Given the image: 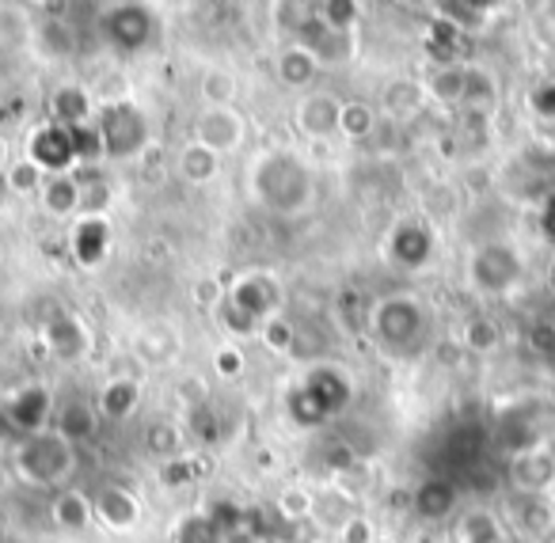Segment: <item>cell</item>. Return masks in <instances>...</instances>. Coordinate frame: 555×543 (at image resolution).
Segmentation results:
<instances>
[{
    "instance_id": "cell-1",
    "label": "cell",
    "mask_w": 555,
    "mask_h": 543,
    "mask_svg": "<svg viewBox=\"0 0 555 543\" xmlns=\"http://www.w3.org/2000/svg\"><path fill=\"white\" fill-rule=\"evenodd\" d=\"M255 194L267 209L278 214H301L312 202V176L301 160L286 153H274L267 160H259L255 168Z\"/></svg>"
},
{
    "instance_id": "cell-2",
    "label": "cell",
    "mask_w": 555,
    "mask_h": 543,
    "mask_svg": "<svg viewBox=\"0 0 555 543\" xmlns=\"http://www.w3.org/2000/svg\"><path fill=\"white\" fill-rule=\"evenodd\" d=\"M100 138H103V148L107 156L115 160H126V156H138L149 141V122L138 107L130 103H115V107L103 111L100 118Z\"/></svg>"
},
{
    "instance_id": "cell-3",
    "label": "cell",
    "mask_w": 555,
    "mask_h": 543,
    "mask_svg": "<svg viewBox=\"0 0 555 543\" xmlns=\"http://www.w3.org/2000/svg\"><path fill=\"white\" fill-rule=\"evenodd\" d=\"M69 467H73V444H65L62 437H31L27 444H20V471L31 482H39V487L69 475Z\"/></svg>"
},
{
    "instance_id": "cell-4",
    "label": "cell",
    "mask_w": 555,
    "mask_h": 543,
    "mask_svg": "<svg viewBox=\"0 0 555 543\" xmlns=\"http://www.w3.org/2000/svg\"><path fill=\"white\" fill-rule=\"evenodd\" d=\"M244 141V118L236 115L232 107H209L198 115L194 122V145L209 148L214 156H224L232 148H240Z\"/></svg>"
},
{
    "instance_id": "cell-5",
    "label": "cell",
    "mask_w": 555,
    "mask_h": 543,
    "mask_svg": "<svg viewBox=\"0 0 555 543\" xmlns=\"http://www.w3.org/2000/svg\"><path fill=\"white\" fill-rule=\"evenodd\" d=\"M153 31H156L153 12L141 9V4H118V9L107 12V39L115 42L118 50H126V54L145 50Z\"/></svg>"
},
{
    "instance_id": "cell-6",
    "label": "cell",
    "mask_w": 555,
    "mask_h": 543,
    "mask_svg": "<svg viewBox=\"0 0 555 543\" xmlns=\"http://www.w3.org/2000/svg\"><path fill=\"white\" fill-rule=\"evenodd\" d=\"M373 323H377V335L392 350H411L418 342V335H423V312L411 300H388V305H380Z\"/></svg>"
},
{
    "instance_id": "cell-7",
    "label": "cell",
    "mask_w": 555,
    "mask_h": 543,
    "mask_svg": "<svg viewBox=\"0 0 555 543\" xmlns=\"http://www.w3.org/2000/svg\"><path fill=\"white\" fill-rule=\"evenodd\" d=\"M297 122H301V133H309L312 141H327L339 133V122H343V103L335 95H309L297 111Z\"/></svg>"
},
{
    "instance_id": "cell-8",
    "label": "cell",
    "mask_w": 555,
    "mask_h": 543,
    "mask_svg": "<svg viewBox=\"0 0 555 543\" xmlns=\"http://www.w3.org/2000/svg\"><path fill=\"white\" fill-rule=\"evenodd\" d=\"M517 274H521V267H517V259L506 251V247H487V251H479L476 282L483 285V289H491V293L509 289Z\"/></svg>"
},
{
    "instance_id": "cell-9",
    "label": "cell",
    "mask_w": 555,
    "mask_h": 543,
    "mask_svg": "<svg viewBox=\"0 0 555 543\" xmlns=\"http://www.w3.org/2000/svg\"><path fill=\"white\" fill-rule=\"evenodd\" d=\"M31 42L47 62H62V57L73 54V31L65 20H35Z\"/></svg>"
},
{
    "instance_id": "cell-10",
    "label": "cell",
    "mask_w": 555,
    "mask_h": 543,
    "mask_svg": "<svg viewBox=\"0 0 555 543\" xmlns=\"http://www.w3.org/2000/svg\"><path fill=\"white\" fill-rule=\"evenodd\" d=\"M415 509H418V517H426V520L449 517V513L456 509V487L446 479H426L415 494Z\"/></svg>"
},
{
    "instance_id": "cell-11",
    "label": "cell",
    "mask_w": 555,
    "mask_h": 543,
    "mask_svg": "<svg viewBox=\"0 0 555 543\" xmlns=\"http://www.w3.org/2000/svg\"><path fill=\"white\" fill-rule=\"evenodd\" d=\"M274 73H278V80H282V85L301 88V85H309V80L317 77V57H312L305 47H289V50H282V54H278Z\"/></svg>"
},
{
    "instance_id": "cell-12",
    "label": "cell",
    "mask_w": 555,
    "mask_h": 543,
    "mask_svg": "<svg viewBox=\"0 0 555 543\" xmlns=\"http://www.w3.org/2000/svg\"><path fill=\"white\" fill-rule=\"evenodd\" d=\"M217 171H221V156H214L209 148L194 145V141L179 153V176H183L186 183H209Z\"/></svg>"
},
{
    "instance_id": "cell-13",
    "label": "cell",
    "mask_w": 555,
    "mask_h": 543,
    "mask_svg": "<svg viewBox=\"0 0 555 543\" xmlns=\"http://www.w3.org/2000/svg\"><path fill=\"white\" fill-rule=\"evenodd\" d=\"M468 69H461V65H441L438 73H434V80L426 85V92L434 95L438 103H461L464 92H468Z\"/></svg>"
},
{
    "instance_id": "cell-14",
    "label": "cell",
    "mask_w": 555,
    "mask_h": 543,
    "mask_svg": "<svg viewBox=\"0 0 555 543\" xmlns=\"http://www.w3.org/2000/svg\"><path fill=\"white\" fill-rule=\"evenodd\" d=\"M42 202H47V209L54 217H69L73 209L80 206V186H77V179L54 176L47 186H42Z\"/></svg>"
},
{
    "instance_id": "cell-15",
    "label": "cell",
    "mask_w": 555,
    "mask_h": 543,
    "mask_svg": "<svg viewBox=\"0 0 555 543\" xmlns=\"http://www.w3.org/2000/svg\"><path fill=\"white\" fill-rule=\"evenodd\" d=\"M92 426H95V414L88 411L85 403H65L62 411H57V429H62L65 444L85 441V437L92 434Z\"/></svg>"
},
{
    "instance_id": "cell-16",
    "label": "cell",
    "mask_w": 555,
    "mask_h": 543,
    "mask_svg": "<svg viewBox=\"0 0 555 543\" xmlns=\"http://www.w3.org/2000/svg\"><path fill=\"white\" fill-rule=\"evenodd\" d=\"M54 111H57V118H65L69 126L85 122V118L92 115V95L77 85H65V88H57V95H54Z\"/></svg>"
},
{
    "instance_id": "cell-17",
    "label": "cell",
    "mask_w": 555,
    "mask_h": 543,
    "mask_svg": "<svg viewBox=\"0 0 555 543\" xmlns=\"http://www.w3.org/2000/svg\"><path fill=\"white\" fill-rule=\"evenodd\" d=\"M456 535H461V543H499V525H494L491 513L472 509V513H464V517H461Z\"/></svg>"
},
{
    "instance_id": "cell-18",
    "label": "cell",
    "mask_w": 555,
    "mask_h": 543,
    "mask_svg": "<svg viewBox=\"0 0 555 543\" xmlns=\"http://www.w3.org/2000/svg\"><path fill=\"white\" fill-rule=\"evenodd\" d=\"M122 505L130 509V505H138V502H133V494H126V490H103L100 502H95V513H100L103 520H111L115 528H126V525H133L138 517L122 513Z\"/></svg>"
},
{
    "instance_id": "cell-19",
    "label": "cell",
    "mask_w": 555,
    "mask_h": 543,
    "mask_svg": "<svg viewBox=\"0 0 555 543\" xmlns=\"http://www.w3.org/2000/svg\"><path fill=\"white\" fill-rule=\"evenodd\" d=\"M423 88L418 85H408V80H400V85L385 88V107L396 111V115H411V111L423 107Z\"/></svg>"
},
{
    "instance_id": "cell-20",
    "label": "cell",
    "mask_w": 555,
    "mask_h": 543,
    "mask_svg": "<svg viewBox=\"0 0 555 543\" xmlns=\"http://www.w3.org/2000/svg\"><path fill=\"white\" fill-rule=\"evenodd\" d=\"M370 130H373V111L362 107V103H343V122H339L343 138H365Z\"/></svg>"
},
{
    "instance_id": "cell-21",
    "label": "cell",
    "mask_w": 555,
    "mask_h": 543,
    "mask_svg": "<svg viewBox=\"0 0 555 543\" xmlns=\"http://www.w3.org/2000/svg\"><path fill=\"white\" fill-rule=\"evenodd\" d=\"M176 543H221V528L206 517H191L179 525Z\"/></svg>"
},
{
    "instance_id": "cell-22",
    "label": "cell",
    "mask_w": 555,
    "mask_h": 543,
    "mask_svg": "<svg viewBox=\"0 0 555 543\" xmlns=\"http://www.w3.org/2000/svg\"><path fill=\"white\" fill-rule=\"evenodd\" d=\"M202 92H206L209 107H232V95H236V80H232L229 73H209L206 85H202Z\"/></svg>"
},
{
    "instance_id": "cell-23",
    "label": "cell",
    "mask_w": 555,
    "mask_h": 543,
    "mask_svg": "<svg viewBox=\"0 0 555 543\" xmlns=\"http://www.w3.org/2000/svg\"><path fill=\"white\" fill-rule=\"evenodd\" d=\"M12 183H16L24 194H35V191H39V183H42V171L35 168V160L20 164V168H12Z\"/></svg>"
},
{
    "instance_id": "cell-24",
    "label": "cell",
    "mask_w": 555,
    "mask_h": 543,
    "mask_svg": "<svg viewBox=\"0 0 555 543\" xmlns=\"http://www.w3.org/2000/svg\"><path fill=\"white\" fill-rule=\"evenodd\" d=\"M547 285L555 289V262H552V270H547Z\"/></svg>"
}]
</instances>
